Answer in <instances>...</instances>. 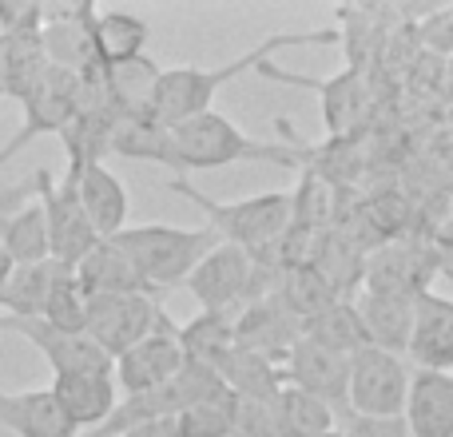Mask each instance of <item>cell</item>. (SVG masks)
I'll return each instance as SVG.
<instances>
[{
  "label": "cell",
  "mask_w": 453,
  "mask_h": 437,
  "mask_svg": "<svg viewBox=\"0 0 453 437\" xmlns=\"http://www.w3.org/2000/svg\"><path fill=\"white\" fill-rule=\"evenodd\" d=\"M258 72H266L271 80H282V84H298V88H314V92H322V116H326V132L334 135V140H342L346 132H354V124L362 119L370 88H366V76H362L358 64H350L342 76L326 80V84L306 80V76H290V72L274 68V64H263Z\"/></svg>",
  "instance_id": "e0dca14e"
},
{
  "label": "cell",
  "mask_w": 453,
  "mask_h": 437,
  "mask_svg": "<svg viewBox=\"0 0 453 437\" xmlns=\"http://www.w3.org/2000/svg\"><path fill=\"white\" fill-rule=\"evenodd\" d=\"M342 437H410V430L402 418H386V422H374V418H346Z\"/></svg>",
  "instance_id": "74e56055"
},
{
  "label": "cell",
  "mask_w": 453,
  "mask_h": 437,
  "mask_svg": "<svg viewBox=\"0 0 453 437\" xmlns=\"http://www.w3.org/2000/svg\"><path fill=\"white\" fill-rule=\"evenodd\" d=\"M406 354L414 370L453 374V298H441L434 290L414 298V334Z\"/></svg>",
  "instance_id": "2e32d148"
},
{
  "label": "cell",
  "mask_w": 453,
  "mask_h": 437,
  "mask_svg": "<svg viewBox=\"0 0 453 437\" xmlns=\"http://www.w3.org/2000/svg\"><path fill=\"white\" fill-rule=\"evenodd\" d=\"M434 274H438V247L414 242V239H390L366 255V282H362V290L418 298L430 290Z\"/></svg>",
  "instance_id": "9c48e42d"
},
{
  "label": "cell",
  "mask_w": 453,
  "mask_h": 437,
  "mask_svg": "<svg viewBox=\"0 0 453 437\" xmlns=\"http://www.w3.org/2000/svg\"><path fill=\"white\" fill-rule=\"evenodd\" d=\"M8 279H12V258L4 255V247H0V310H4V290H8Z\"/></svg>",
  "instance_id": "60d3db41"
},
{
  "label": "cell",
  "mask_w": 453,
  "mask_h": 437,
  "mask_svg": "<svg viewBox=\"0 0 453 437\" xmlns=\"http://www.w3.org/2000/svg\"><path fill=\"white\" fill-rule=\"evenodd\" d=\"M274 414H279L282 437H326L342 426V418L326 402L311 398V394L295 390V386H282V394L274 398Z\"/></svg>",
  "instance_id": "d6a6232c"
},
{
  "label": "cell",
  "mask_w": 453,
  "mask_h": 437,
  "mask_svg": "<svg viewBox=\"0 0 453 437\" xmlns=\"http://www.w3.org/2000/svg\"><path fill=\"white\" fill-rule=\"evenodd\" d=\"M44 322L56 330H68V334H84L88 326V290L80 287L76 271H64V279L52 287L44 306Z\"/></svg>",
  "instance_id": "836d02e7"
},
{
  "label": "cell",
  "mask_w": 453,
  "mask_h": 437,
  "mask_svg": "<svg viewBox=\"0 0 453 437\" xmlns=\"http://www.w3.org/2000/svg\"><path fill=\"white\" fill-rule=\"evenodd\" d=\"M172 132H175V151H180L183 172H219V167L242 164V159L306 172L314 156V148H290V140L287 143L255 140V135H247L234 119L219 116V111H203L196 119L172 124Z\"/></svg>",
  "instance_id": "7a4b0ae2"
},
{
  "label": "cell",
  "mask_w": 453,
  "mask_h": 437,
  "mask_svg": "<svg viewBox=\"0 0 453 437\" xmlns=\"http://www.w3.org/2000/svg\"><path fill=\"white\" fill-rule=\"evenodd\" d=\"M68 266H60L56 258H44V263H28V266H12V279H8L4 290V310L12 318H44V306L52 287L64 279Z\"/></svg>",
  "instance_id": "f1b7e54d"
},
{
  "label": "cell",
  "mask_w": 453,
  "mask_h": 437,
  "mask_svg": "<svg viewBox=\"0 0 453 437\" xmlns=\"http://www.w3.org/2000/svg\"><path fill=\"white\" fill-rule=\"evenodd\" d=\"M303 338L319 342L322 350L342 354V358H354L362 346H370L366 330H362V318H358V310H354L350 298H338L334 306H326V310H319L314 318H306Z\"/></svg>",
  "instance_id": "f546056e"
},
{
  "label": "cell",
  "mask_w": 453,
  "mask_h": 437,
  "mask_svg": "<svg viewBox=\"0 0 453 437\" xmlns=\"http://www.w3.org/2000/svg\"><path fill=\"white\" fill-rule=\"evenodd\" d=\"M338 32L322 28V32H274L266 36L258 48L242 52L239 60L231 64H219V68H164L156 84V116L164 124H183V119H196L203 111H211V100L219 96L223 84L239 80L242 72L250 68H263L271 64L274 52L282 48H314V44H334Z\"/></svg>",
  "instance_id": "6da1fadb"
},
{
  "label": "cell",
  "mask_w": 453,
  "mask_h": 437,
  "mask_svg": "<svg viewBox=\"0 0 453 437\" xmlns=\"http://www.w3.org/2000/svg\"><path fill=\"white\" fill-rule=\"evenodd\" d=\"M167 318H172V314L151 295H88L84 334L92 338L104 354L119 358V354H127L135 342L156 334Z\"/></svg>",
  "instance_id": "5b68a950"
},
{
  "label": "cell",
  "mask_w": 453,
  "mask_h": 437,
  "mask_svg": "<svg viewBox=\"0 0 453 437\" xmlns=\"http://www.w3.org/2000/svg\"><path fill=\"white\" fill-rule=\"evenodd\" d=\"M111 156L124 159H148V164H164L175 175H183L180 151H175V132L159 116H127L111 132Z\"/></svg>",
  "instance_id": "d4e9b609"
},
{
  "label": "cell",
  "mask_w": 453,
  "mask_h": 437,
  "mask_svg": "<svg viewBox=\"0 0 453 437\" xmlns=\"http://www.w3.org/2000/svg\"><path fill=\"white\" fill-rule=\"evenodd\" d=\"M410 378L414 370L378 346H362L350 358V418H402L410 398Z\"/></svg>",
  "instance_id": "8992f818"
},
{
  "label": "cell",
  "mask_w": 453,
  "mask_h": 437,
  "mask_svg": "<svg viewBox=\"0 0 453 437\" xmlns=\"http://www.w3.org/2000/svg\"><path fill=\"white\" fill-rule=\"evenodd\" d=\"M215 374L223 378L226 390H231L234 398H255V402H274L282 394V386H287L282 366H274V362L242 350V346H234V350L226 354L223 366L215 370Z\"/></svg>",
  "instance_id": "83f0119b"
},
{
  "label": "cell",
  "mask_w": 453,
  "mask_h": 437,
  "mask_svg": "<svg viewBox=\"0 0 453 437\" xmlns=\"http://www.w3.org/2000/svg\"><path fill=\"white\" fill-rule=\"evenodd\" d=\"M219 234L211 226H167V223H127L116 234V247L135 263L156 295H167L172 287L191 279L199 263L219 247Z\"/></svg>",
  "instance_id": "277c9868"
},
{
  "label": "cell",
  "mask_w": 453,
  "mask_h": 437,
  "mask_svg": "<svg viewBox=\"0 0 453 437\" xmlns=\"http://www.w3.org/2000/svg\"><path fill=\"white\" fill-rule=\"evenodd\" d=\"M180 426V437H231L234 430V394L215 402H199V406L183 410L175 418Z\"/></svg>",
  "instance_id": "e575fe53"
},
{
  "label": "cell",
  "mask_w": 453,
  "mask_h": 437,
  "mask_svg": "<svg viewBox=\"0 0 453 437\" xmlns=\"http://www.w3.org/2000/svg\"><path fill=\"white\" fill-rule=\"evenodd\" d=\"M0 68H4V100H16L24 108L28 96L40 88V80L48 76V56L40 28L24 32H0Z\"/></svg>",
  "instance_id": "cb8c5ba5"
},
{
  "label": "cell",
  "mask_w": 453,
  "mask_h": 437,
  "mask_svg": "<svg viewBox=\"0 0 453 437\" xmlns=\"http://www.w3.org/2000/svg\"><path fill=\"white\" fill-rule=\"evenodd\" d=\"M188 290L196 295L203 314H226L239 318L242 306L255 303V258L247 250L219 242L203 263L191 271Z\"/></svg>",
  "instance_id": "ba28073f"
},
{
  "label": "cell",
  "mask_w": 453,
  "mask_h": 437,
  "mask_svg": "<svg viewBox=\"0 0 453 437\" xmlns=\"http://www.w3.org/2000/svg\"><path fill=\"white\" fill-rule=\"evenodd\" d=\"M28 188H36V199L44 207V218H48V255L56 258L60 266L76 271L80 258L100 242V234L92 231L88 223L84 207H80V196H76V183H56L48 167H40L36 175L28 180Z\"/></svg>",
  "instance_id": "52a82bcc"
},
{
  "label": "cell",
  "mask_w": 453,
  "mask_h": 437,
  "mask_svg": "<svg viewBox=\"0 0 453 437\" xmlns=\"http://www.w3.org/2000/svg\"><path fill=\"white\" fill-rule=\"evenodd\" d=\"M326 437H342V426H338V430H334V433H326Z\"/></svg>",
  "instance_id": "7bdbcfd3"
},
{
  "label": "cell",
  "mask_w": 453,
  "mask_h": 437,
  "mask_svg": "<svg viewBox=\"0 0 453 437\" xmlns=\"http://www.w3.org/2000/svg\"><path fill=\"white\" fill-rule=\"evenodd\" d=\"M64 180H68V175H64ZM68 183H76L80 207H84L88 223H92V231L100 234V239H116L127 226V191L116 172H108L104 164H92Z\"/></svg>",
  "instance_id": "44dd1931"
},
{
  "label": "cell",
  "mask_w": 453,
  "mask_h": 437,
  "mask_svg": "<svg viewBox=\"0 0 453 437\" xmlns=\"http://www.w3.org/2000/svg\"><path fill=\"white\" fill-rule=\"evenodd\" d=\"M0 330L28 338L48 358L56 378H64V374H111L116 378V358L104 354L88 334H68V330L48 326L44 318H12V314H0Z\"/></svg>",
  "instance_id": "30bf717a"
},
{
  "label": "cell",
  "mask_w": 453,
  "mask_h": 437,
  "mask_svg": "<svg viewBox=\"0 0 453 437\" xmlns=\"http://www.w3.org/2000/svg\"><path fill=\"white\" fill-rule=\"evenodd\" d=\"M298 338H303V318L282 303L279 290L255 298V303L242 306V314L234 318V342H239L242 350L258 354V358L274 362V366H287Z\"/></svg>",
  "instance_id": "7c38bea8"
},
{
  "label": "cell",
  "mask_w": 453,
  "mask_h": 437,
  "mask_svg": "<svg viewBox=\"0 0 453 437\" xmlns=\"http://www.w3.org/2000/svg\"><path fill=\"white\" fill-rule=\"evenodd\" d=\"M180 346H183V358L199 362L207 370H219L223 358L234 350V318L226 314H203L199 310L191 322L180 326Z\"/></svg>",
  "instance_id": "1f68e13d"
},
{
  "label": "cell",
  "mask_w": 453,
  "mask_h": 437,
  "mask_svg": "<svg viewBox=\"0 0 453 437\" xmlns=\"http://www.w3.org/2000/svg\"><path fill=\"white\" fill-rule=\"evenodd\" d=\"M40 40H44V56L52 68H64L72 76H88V72L104 68L96 56V8H44V24H40Z\"/></svg>",
  "instance_id": "5bb4252c"
},
{
  "label": "cell",
  "mask_w": 453,
  "mask_h": 437,
  "mask_svg": "<svg viewBox=\"0 0 453 437\" xmlns=\"http://www.w3.org/2000/svg\"><path fill=\"white\" fill-rule=\"evenodd\" d=\"M0 100H4V68H0Z\"/></svg>",
  "instance_id": "b9f144b4"
},
{
  "label": "cell",
  "mask_w": 453,
  "mask_h": 437,
  "mask_svg": "<svg viewBox=\"0 0 453 437\" xmlns=\"http://www.w3.org/2000/svg\"><path fill=\"white\" fill-rule=\"evenodd\" d=\"M183 346H180V326L172 318L148 334L143 342H135L127 354L116 358V386H124V398L127 394H148L159 390L164 382H172L175 374L183 370Z\"/></svg>",
  "instance_id": "9a60e30c"
},
{
  "label": "cell",
  "mask_w": 453,
  "mask_h": 437,
  "mask_svg": "<svg viewBox=\"0 0 453 437\" xmlns=\"http://www.w3.org/2000/svg\"><path fill=\"white\" fill-rule=\"evenodd\" d=\"M0 247L12 258V266L44 263L48 255V218L40 199L20 207H0Z\"/></svg>",
  "instance_id": "484cf974"
},
{
  "label": "cell",
  "mask_w": 453,
  "mask_h": 437,
  "mask_svg": "<svg viewBox=\"0 0 453 437\" xmlns=\"http://www.w3.org/2000/svg\"><path fill=\"white\" fill-rule=\"evenodd\" d=\"M0 426L16 437H80L52 390H0Z\"/></svg>",
  "instance_id": "d6986e66"
},
{
  "label": "cell",
  "mask_w": 453,
  "mask_h": 437,
  "mask_svg": "<svg viewBox=\"0 0 453 437\" xmlns=\"http://www.w3.org/2000/svg\"><path fill=\"white\" fill-rule=\"evenodd\" d=\"M143 48H148V20L135 12H96V56L100 64H127L140 60Z\"/></svg>",
  "instance_id": "4dcf8cb0"
},
{
  "label": "cell",
  "mask_w": 453,
  "mask_h": 437,
  "mask_svg": "<svg viewBox=\"0 0 453 437\" xmlns=\"http://www.w3.org/2000/svg\"><path fill=\"white\" fill-rule=\"evenodd\" d=\"M282 374H287V386L326 402L342 422L350 418V358H342L334 350H322L311 338H298Z\"/></svg>",
  "instance_id": "4fadbf2b"
},
{
  "label": "cell",
  "mask_w": 453,
  "mask_h": 437,
  "mask_svg": "<svg viewBox=\"0 0 453 437\" xmlns=\"http://www.w3.org/2000/svg\"><path fill=\"white\" fill-rule=\"evenodd\" d=\"M311 266L338 290V298H350V303H354V290L366 282V250L354 239H346L338 226H330L319 239V247H314V255H311Z\"/></svg>",
  "instance_id": "4316f807"
},
{
  "label": "cell",
  "mask_w": 453,
  "mask_h": 437,
  "mask_svg": "<svg viewBox=\"0 0 453 437\" xmlns=\"http://www.w3.org/2000/svg\"><path fill=\"white\" fill-rule=\"evenodd\" d=\"M354 310H358L370 346H378V350H386V354H398V358L406 354L410 334H414V298L362 290V295L354 298Z\"/></svg>",
  "instance_id": "ffe728a7"
},
{
  "label": "cell",
  "mask_w": 453,
  "mask_h": 437,
  "mask_svg": "<svg viewBox=\"0 0 453 437\" xmlns=\"http://www.w3.org/2000/svg\"><path fill=\"white\" fill-rule=\"evenodd\" d=\"M76 111H80V76H72L64 68H48V76L40 80V88L24 104V127L0 148V167L20 148H28L36 135H60L76 119Z\"/></svg>",
  "instance_id": "8fae6325"
},
{
  "label": "cell",
  "mask_w": 453,
  "mask_h": 437,
  "mask_svg": "<svg viewBox=\"0 0 453 437\" xmlns=\"http://www.w3.org/2000/svg\"><path fill=\"white\" fill-rule=\"evenodd\" d=\"M76 279L88 295H151L156 290L143 282V274L135 271V263L116 247V239H100L76 266Z\"/></svg>",
  "instance_id": "603a6c76"
},
{
  "label": "cell",
  "mask_w": 453,
  "mask_h": 437,
  "mask_svg": "<svg viewBox=\"0 0 453 437\" xmlns=\"http://www.w3.org/2000/svg\"><path fill=\"white\" fill-rule=\"evenodd\" d=\"M164 188L175 191L180 199H188V203H196L207 215V226L223 242L247 250L255 263L274 255V247L282 242V234L290 226V191H263V196L239 199V203H219V199L203 196L188 175H172Z\"/></svg>",
  "instance_id": "3957f363"
},
{
  "label": "cell",
  "mask_w": 453,
  "mask_h": 437,
  "mask_svg": "<svg viewBox=\"0 0 453 437\" xmlns=\"http://www.w3.org/2000/svg\"><path fill=\"white\" fill-rule=\"evenodd\" d=\"M124 437H180V426H175V418H159V422L135 426V430L124 433Z\"/></svg>",
  "instance_id": "f35d334b"
},
{
  "label": "cell",
  "mask_w": 453,
  "mask_h": 437,
  "mask_svg": "<svg viewBox=\"0 0 453 437\" xmlns=\"http://www.w3.org/2000/svg\"><path fill=\"white\" fill-rule=\"evenodd\" d=\"M438 271L446 274V279H453V239H446L438 247Z\"/></svg>",
  "instance_id": "ab89813d"
},
{
  "label": "cell",
  "mask_w": 453,
  "mask_h": 437,
  "mask_svg": "<svg viewBox=\"0 0 453 437\" xmlns=\"http://www.w3.org/2000/svg\"><path fill=\"white\" fill-rule=\"evenodd\" d=\"M402 422L410 437H453V374L414 370Z\"/></svg>",
  "instance_id": "ac0fdd59"
},
{
  "label": "cell",
  "mask_w": 453,
  "mask_h": 437,
  "mask_svg": "<svg viewBox=\"0 0 453 437\" xmlns=\"http://www.w3.org/2000/svg\"><path fill=\"white\" fill-rule=\"evenodd\" d=\"M48 390H52V398L60 402V410L68 414V422L80 433L96 430L119 406L116 378L111 374H64V378H52Z\"/></svg>",
  "instance_id": "7402d4cb"
},
{
  "label": "cell",
  "mask_w": 453,
  "mask_h": 437,
  "mask_svg": "<svg viewBox=\"0 0 453 437\" xmlns=\"http://www.w3.org/2000/svg\"><path fill=\"white\" fill-rule=\"evenodd\" d=\"M231 437H282L274 402L234 398V430H231Z\"/></svg>",
  "instance_id": "d590c367"
},
{
  "label": "cell",
  "mask_w": 453,
  "mask_h": 437,
  "mask_svg": "<svg viewBox=\"0 0 453 437\" xmlns=\"http://www.w3.org/2000/svg\"><path fill=\"white\" fill-rule=\"evenodd\" d=\"M418 40H422L430 52L453 60V8H434V12L418 24Z\"/></svg>",
  "instance_id": "8d00e7d4"
}]
</instances>
